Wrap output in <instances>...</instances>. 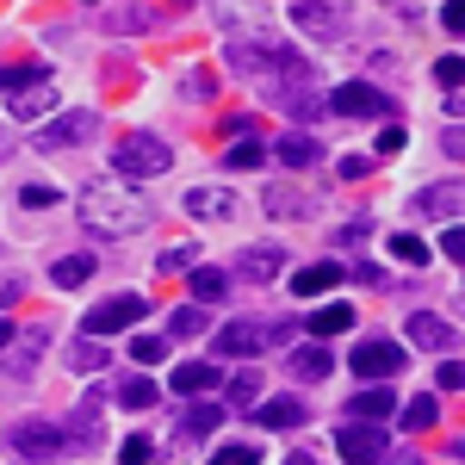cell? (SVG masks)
<instances>
[{"label": "cell", "instance_id": "obj_1", "mask_svg": "<svg viewBox=\"0 0 465 465\" xmlns=\"http://www.w3.org/2000/svg\"><path fill=\"white\" fill-rule=\"evenodd\" d=\"M74 212H81V223L94 230V236H106V242H118V236H137L149 217H155V205H149L143 193L131 186V180L118 174H100L81 186V199H74Z\"/></svg>", "mask_w": 465, "mask_h": 465}, {"label": "cell", "instance_id": "obj_2", "mask_svg": "<svg viewBox=\"0 0 465 465\" xmlns=\"http://www.w3.org/2000/svg\"><path fill=\"white\" fill-rule=\"evenodd\" d=\"M0 87H6V94H13V118H25V124H37V118H44V112L56 106V74L50 69H25V63H6V69H0Z\"/></svg>", "mask_w": 465, "mask_h": 465}, {"label": "cell", "instance_id": "obj_3", "mask_svg": "<svg viewBox=\"0 0 465 465\" xmlns=\"http://www.w3.org/2000/svg\"><path fill=\"white\" fill-rule=\"evenodd\" d=\"M112 168H118V180H155L174 168V149L162 143L155 131H124L118 149H112Z\"/></svg>", "mask_w": 465, "mask_h": 465}, {"label": "cell", "instance_id": "obj_4", "mask_svg": "<svg viewBox=\"0 0 465 465\" xmlns=\"http://www.w3.org/2000/svg\"><path fill=\"white\" fill-rule=\"evenodd\" d=\"M230 69L273 74V87H280V81H304V56L292 44H254V37H242V44H230Z\"/></svg>", "mask_w": 465, "mask_h": 465}, {"label": "cell", "instance_id": "obj_5", "mask_svg": "<svg viewBox=\"0 0 465 465\" xmlns=\"http://www.w3.org/2000/svg\"><path fill=\"white\" fill-rule=\"evenodd\" d=\"M292 341V317L280 322H254V317H236L217 329V354H273Z\"/></svg>", "mask_w": 465, "mask_h": 465}, {"label": "cell", "instance_id": "obj_6", "mask_svg": "<svg viewBox=\"0 0 465 465\" xmlns=\"http://www.w3.org/2000/svg\"><path fill=\"white\" fill-rule=\"evenodd\" d=\"M6 453H13V460H63V453H69V434H63V422L25 416V422L6 429Z\"/></svg>", "mask_w": 465, "mask_h": 465}, {"label": "cell", "instance_id": "obj_7", "mask_svg": "<svg viewBox=\"0 0 465 465\" xmlns=\"http://www.w3.org/2000/svg\"><path fill=\"white\" fill-rule=\"evenodd\" d=\"M329 112H341V118H391L397 100L385 87H372V81H341V87H329Z\"/></svg>", "mask_w": 465, "mask_h": 465}, {"label": "cell", "instance_id": "obj_8", "mask_svg": "<svg viewBox=\"0 0 465 465\" xmlns=\"http://www.w3.org/2000/svg\"><path fill=\"white\" fill-rule=\"evenodd\" d=\"M143 311H149L143 292H112L106 304H94V311H87L81 335H87V341H100V335H118V329H131V322L143 317Z\"/></svg>", "mask_w": 465, "mask_h": 465}, {"label": "cell", "instance_id": "obj_9", "mask_svg": "<svg viewBox=\"0 0 465 465\" xmlns=\"http://www.w3.org/2000/svg\"><path fill=\"white\" fill-rule=\"evenodd\" d=\"M403 360H410V354H403L397 341H385V335H366V341L354 348V372L366 379V385H372V379L385 385V379H397V372H403Z\"/></svg>", "mask_w": 465, "mask_h": 465}, {"label": "cell", "instance_id": "obj_10", "mask_svg": "<svg viewBox=\"0 0 465 465\" xmlns=\"http://www.w3.org/2000/svg\"><path fill=\"white\" fill-rule=\"evenodd\" d=\"M335 447H341V460H348V465H379L385 453H391V440H385L379 422H348V429L335 434Z\"/></svg>", "mask_w": 465, "mask_h": 465}, {"label": "cell", "instance_id": "obj_11", "mask_svg": "<svg viewBox=\"0 0 465 465\" xmlns=\"http://www.w3.org/2000/svg\"><path fill=\"white\" fill-rule=\"evenodd\" d=\"M87 137H100V112H63V118L37 124V149H69Z\"/></svg>", "mask_w": 465, "mask_h": 465}, {"label": "cell", "instance_id": "obj_12", "mask_svg": "<svg viewBox=\"0 0 465 465\" xmlns=\"http://www.w3.org/2000/svg\"><path fill=\"white\" fill-rule=\"evenodd\" d=\"M180 205H186V212L199 217V223H230V217H236V205H242V199H236V193H230V186H193V193H186V199H180Z\"/></svg>", "mask_w": 465, "mask_h": 465}, {"label": "cell", "instance_id": "obj_13", "mask_svg": "<svg viewBox=\"0 0 465 465\" xmlns=\"http://www.w3.org/2000/svg\"><path fill=\"white\" fill-rule=\"evenodd\" d=\"M280 267H286V249H273V242H254V249H242V261H236V273L254 280V286L280 280Z\"/></svg>", "mask_w": 465, "mask_h": 465}, {"label": "cell", "instance_id": "obj_14", "mask_svg": "<svg viewBox=\"0 0 465 465\" xmlns=\"http://www.w3.org/2000/svg\"><path fill=\"white\" fill-rule=\"evenodd\" d=\"M391 416H397V397H391V385H379V391L366 385L360 397H348V422H379V429H385Z\"/></svg>", "mask_w": 465, "mask_h": 465}, {"label": "cell", "instance_id": "obj_15", "mask_svg": "<svg viewBox=\"0 0 465 465\" xmlns=\"http://www.w3.org/2000/svg\"><path fill=\"white\" fill-rule=\"evenodd\" d=\"M168 385H174V397H199V391H217V385H223V372H217L212 360H180Z\"/></svg>", "mask_w": 465, "mask_h": 465}, {"label": "cell", "instance_id": "obj_16", "mask_svg": "<svg viewBox=\"0 0 465 465\" xmlns=\"http://www.w3.org/2000/svg\"><path fill=\"white\" fill-rule=\"evenodd\" d=\"M63 434H69V453L94 447V440H100V397H81L69 410V422H63Z\"/></svg>", "mask_w": 465, "mask_h": 465}, {"label": "cell", "instance_id": "obj_17", "mask_svg": "<svg viewBox=\"0 0 465 465\" xmlns=\"http://www.w3.org/2000/svg\"><path fill=\"white\" fill-rule=\"evenodd\" d=\"M286 366H292V379H298V385H317V379H329L335 354H329L322 341H304V348H292V354H286Z\"/></svg>", "mask_w": 465, "mask_h": 465}, {"label": "cell", "instance_id": "obj_18", "mask_svg": "<svg viewBox=\"0 0 465 465\" xmlns=\"http://www.w3.org/2000/svg\"><path fill=\"white\" fill-rule=\"evenodd\" d=\"M410 341L416 348H434V354H453V329H447V317H434V311H416L410 317Z\"/></svg>", "mask_w": 465, "mask_h": 465}, {"label": "cell", "instance_id": "obj_19", "mask_svg": "<svg viewBox=\"0 0 465 465\" xmlns=\"http://www.w3.org/2000/svg\"><path fill=\"white\" fill-rule=\"evenodd\" d=\"M254 416H261L267 429H298V422H311V403H298V397H267V403H254Z\"/></svg>", "mask_w": 465, "mask_h": 465}, {"label": "cell", "instance_id": "obj_20", "mask_svg": "<svg viewBox=\"0 0 465 465\" xmlns=\"http://www.w3.org/2000/svg\"><path fill=\"white\" fill-rule=\"evenodd\" d=\"M341 286V267H335V261H317V267H298V273H292V292H298V298H322V292H335Z\"/></svg>", "mask_w": 465, "mask_h": 465}, {"label": "cell", "instance_id": "obj_21", "mask_svg": "<svg viewBox=\"0 0 465 465\" xmlns=\"http://www.w3.org/2000/svg\"><path fill=\"white\" fill-rule=\"evenodd\" d=\"M416 212L422 217H453L460 212V180H434V186H422V193H416Z\"/></svg>", "mask_w": 465, "mask_h": 465}, {"label": "cell", "instance_id": "obj_22", "mask_svg": "<svg viewBox=\"0 0 465 465\" xmlns=\"http://www.w3.org/2000/svg\"><path fill=\"white\" fill-rule=\"evenodd\" d=\"M292 25H304V32H317V37H335L348 19L335 13V6H317V0H304V6H292Z\"/></svg>", "mask_w": 465, "mask_h": 465}, {"label": "cell", "instance_id": "obj_23", "mask_svg": "<svg viewBox=\"0 0 465 465\" xmlns=\"http://www.w3.org/2000/svg\"><path fill=\"white\" fill-rule=\"evenodd\" d=\"M94 25H106V32H149L155 13H149V6H131V13H124V6H100Z\"/></svg>", "mask_w": 465, "mask_h": 465}, {"label": "cell", "instance_id": "obj_24", "mask_svg": "<svg viewBox=\"0 0 465 465\" xmlns=\"http://www.w3.org/2000/svg\"><path fill=\"white\" fill-rule=\"evenodd\" d=\"M112 403H124V410H149V403H155V385H149L143 372H124V379L112 385Z\"/></svg>", "mask_w": 465, "mask_h": 465}, {"label": "cell", "instance_id": "obj_25", "mask_svg": "<svg viewBox=\"0 0 465 465\" xmlns=\"http://www.w3.org/2000/svg\"><path fill=\"white\" fill-rule=\"evenodd\" d=\"M341 329H354V311H348V304H317V311H311V335H317V341L341 335Z\"/></svg>", "mask_w": 465, "mask_h": 465}, {"label": "cell", "instance_id": "obj_26", "mask_svg": "<svg viewBox=\"0 0 465 465\" xmlns=\"http://www.w3.org/2000/svg\"><path fill=\"white\" fill-rule=\"evenodd\" d=\"M44 341H50L44 329H32V335H13V348H19V354H6V372H13V379H25V372L37 366V348H44Z\"/></svg>", "mask_w": 465, "mask_h": 465}, {"label": "cell", "instance_id": "obj_27", "mask_svg": "<svg viewBox=\"0 0 465 465\" xmlns=\"http://www.w3.org/2000/svg\"><path fill=\"white\" fill-rule=\"evenodd\" d=\"M273 155H280L286 168H311V162H317L322 149H317V137H304V131H292V137H280V149H273Z\"/></svg>", "mask_w": 465, "mask_h": 465}, {"label": "cell", "instance_id": "obj_28", "mask_svg": "<svg viewBox=\"0 0 465 465\" xmlns=\"http://www.w3.org/2000/svg\"><path fill=\"white\" fill-rule=\"evenodd\" d=\"M94 267H100L94 254H63V261L50 267V280H56V286H87V280H94Z\"/></svg>", "mask_w": 465, "mask_h": 465}, {"label": "cell", "instance_id": "obj_29", "mask_svg": "<svg viewBox=\"0 0 465 465\" xmlns=\"http://www.w3.org/2000/svg\"><path fill=\"white\" fill-rule=\"evenodd\" d=\"M106 348H100V341H87V335H74V354H69V372L74 379H81V372H100V366H106Z\"/></svg>", "mask_w": 465, "mask_h": 465}, {"label": "cell", "instance_id": "obj_30", "mask_svg": "<svg viewBox=\"0 0 465 465\" xmlns=\"http://www.w3.org/2000/svg\"><path fill=\"white\" fill-rule=\"evenodd\" d=\"M223 292H230V273H223V267H193V298H199V304H212Z\"/></svg>", "mask_w": 465, "mask_h": 465}, {"label": "cell", "instance_id": "obj_31", "mask_svg": "<svg viewBox=\"0 0 465 465\" xmlns=\"http://www.w3.org/2000/svg\"><path fill=\"white\" fill-rule=\"evenodd\" d=\"M254 397H261V372H236L223 391V410H254Z\"/></svg>", "mask_w": 465, "mask_h": 465}, {"label": "cell", "instance_id": "obj_32", "mask_svg": "<svg viewBox=\"0 0 465 465\" xmlns=\"http://www.w3.org/2000/svg\"><path fill=\"white\" fill-rule=\"evenodd\" d=\"M223 422V403H193L186 416H180V434H212Z\"/></svg>", "mask_w": 465, "mask_h": 465}, {"label": "cell", "instance_id": "obj_33", "mask_svg": "<svg viewBox=\"0 0 465 465\" xmlns=\"http://www.w3.org/2000/svg\"><path fill=\"white\" fill-rule=\"evenodd\" d=\"M267 162V149L254 143V137H236V143L223 149V168H261Z\"/></svg>", "mask_w": 465, "mask_h": 465}, {"label": "cell", "instance_id": "obj_34", "mask_svg": "<svg viewBox=\"0 0 465 465\" xmlns=\"http://www.w3.org/2000/svg\"><path fill=\"white\" fill-rule=\"evenodd\" d=\"M56 199H63V193H56L50 180H25V186H19V205H25V212H50Z\"/></svg>", "mask_w": 465, "mask_h": 465}, {"label": "cell", "instance_id": "obj_35", "mask_svg": "<svg viewBox=\"0 0 465 465\" xmlns=\"http://www.w3.org/2000/svg\"><path fill=\"white\" fill-rule=\"evenodd\" d=\"M391 254H397V261H410V267H429V242L410 236V230H397V236H391Z\"/></svg>", "mask_w": 465, "mask_h": 465}, {"label": "cell", "instance_id": "obj_36", "mask_svg": "<svg viewBox=\"0 0 465 465\" xmlns=\"http://www.w3.org/2000/svg\"><path fill=\"white\" fill-rule=\"evenodd\" d=\"M193 261H199V249H193V242H174V249L155 254V267H162V273H193Z\"/></svg>", "mask_w": 465, "mask_h": 465}, {"label": "cell", "instance_id": "obj_37", "mask_svg": "<svg viewBox=\"0 0 465 465\" xmlns=\"http://www.w3.org/2000/svg\"><path fill=\"white\" fill-rule=\"evenodd\" d=\"M434 422H440V403H434V397L403 403V429H434Z\"/></svg>", "mask_w": 465, "mask_h": 465}, {"label": "cell", "instance_id": "obj_38", "mask_svg": "<svg viewBox=\"0 0 465 465\" xmlns=\"http://www.w3.org/2000/svg\"><path fill=\"white\" fill-rule=\"evenodd\" d=\"M372 168H379V155H372V149H354V155H341V168H335V174H341V180H366Z\"/></svg>", "mask_w": 465, "mask_h": 465}, {"label": "cell", "instance_id": "obj_39", "mask_svg": "<svg viewBox=\"0 0 465 465\" xmlns=\"http://www.w3.org/2000/svg\"><path fill=\"white\" fill-rule=\"evenodd\" d=\"M304 212V199L298 193H286V186H267V217H298Z\"/></svg>", "mask_w": 465, "mask_h": 465}, {"label": "cell", "instance_id": "obj_40", "mask_svg": "<svg viewBox=\"0 0 465 465\" xmlns=\"http://www.w3.org/2000/svg\"><path fill=\"white\" fill-rule=\"evenodd\" d=\"M199 329H205V311H199V304H186V311L168 317V335H199Z\"/></svg>", "mask_w": 465, "mask_h": 465}, {"label": "cell", "instance_id": "obj_41", "mask_svg": "<svg viewBox=\"0 0 465 465\" xmlns=\"http://www.w3.org/2000/svg\"><path fill=\"white\" fill-rule=\"evenodd\" d=\"M212 465H261V460H254V447H249V440H230L223 453H212Z\"/></svg>", "mask_w": 465, "mask_h": 465}, {"label": "cell", "instance_id": "obj_42", "mask_svg": "<svg viewBox=\"0 0 465 465\" xmlns=\"http://www.w3.org/2000/svg\"><path fill=\"white\" fill-rule=\"evenodd\" d=\"M149 453H155V447H149L143 434H131V440L118 447V465H149Z\"/></svg>", "mask_w": 465, "mask_h": 465}, {"label": "cell", "instance_id": "obj_43", "mask_svg": "<svg viewBox=\"0 0 465 465\" xmlns=\"http://www.w3.org/2000/svg\"><path fill=\"white\" fill-rule=\"evenodd\" d=\"M162 354H168V348H162L155 335H137V341H131V360H137V366H155Z\"/></svg>", "mask_w": 465, "mask_h": 465}, {"label": "cell", "instance_id": "obj_44", "mask_svg": "<svg viewBox=\"0 0 465 465\" xmlns=\"http://www.w3.org/2000/svg\"><path fill=\"white\" fill-rule=\"evenodd\" d=\"M434 385H440V391H460V360H440V366H434Z\"/></svg>", "mask_w": 465, "mask_h": 465}, {"label": "cell", "instance_id": "obj_45", "mask_svg": "<svg viewBox=\"0 0 465 465\" xmlns=\"http://www.w3.org/2000/svg\"><path fill=\"white\" fill-rule=\"evenodd\" d=\"M434 74H440V87H447V94H460V63H453V56H440Z\"/></svg>", "mask_w": 465, "mask_h": 465}, {"label": "cell", "instance_id": "obj_46", "mask_svg": "<svg viewBox=\"0 0 465 465\" xmlns=\"http://www.w3.org/2000/svg\"><path fill=\"white\" fill-rule=\"evenodd\" d=\"M397 149H403V131H397V124H391V131H385V137H379V149H372V155H379V162H385V155H397Z\"/></svg>", "mask_w": 465, "mask_h": 465}, {"label": "cell", "instance_id": "obj_47", "mask_svg": "<svg viewBox=\"0 0 465 465\" xmlns=\"http://www.w3.org/2000/svg\"><path fill=\"white\" fill-rule=\"evenodd\" d=\"M19 292H25V286H19V280H13V273H0V304H13V298H19Z\"/></svg>", "mask_w": 465, "mask_h": 465}, {"label": "cell", "instance_id": "obj_48", "mask_svg": "<svg viewBox=\"0 0 465 465\" xmlns=\"http://www.w3.org/2000/svg\"><path fill=\"white\" fill-rule=\"evenodd\" d=\"M0 348H13V322L0 317Z\"/></svg>", "mask_w": 465, "mask_h": 465}, {"label": "cell", "instance_id": "obj_49", "mask_svg": "<svg viewBox=\"0 0 465 465\" xmlns=\"http://www.w3.org/2000/svg\"><path fill=\"white\" fill-rule=\"evenodd\" d=\"M385 465H422V460H416V453H397V460H385Z\"/></svg>", "mask_w": 465, "mask_h": 465}, {"label": "cell", "instance_id": "obj_50", "mask_svg": "<svg viewBox=\"0 0 465 465\" xmlns=\"http://www.w3.org/2000/svg\"><path fill=\"white\" fill-rule=\"evenodd\" d=\"M286 465H317V460H311V453H292V460Z\"/></svg>", "mask_w": 465, "mask_h": 465}, {"label": "cell", "instance_id": "obj_51", "mask_svg": "<svg viewBox=\"0 0 465 465\" xmlns=\"http://www.w3.org/2000/svg\"><path fill=\"white\" fill-rule=\"evenodd\" d=\"M0 155H6V131H0Z\"/></svg>", "mask_w": 465, "mask_h": 465}]
</instances>
